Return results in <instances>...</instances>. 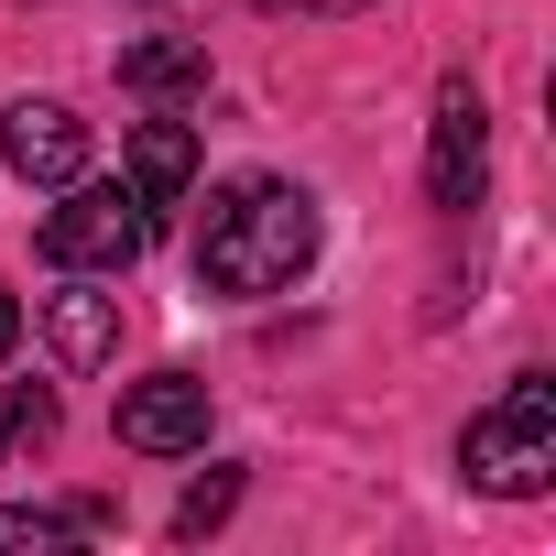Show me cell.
I'll return each instance as SVG.
<instances>
[{
  "label": "cell",
  "mask_w": 556,
  "mask_h": 556,
  "mask_svg": "<svg viewBox=\"0 0 556 556\" xmlns=\"http://www.w3.org/2000/svg\"><path fill=\"white\" fill-rule=\"evenodd\" d=\"M317 262V197L285 175H240L197 218V285L207 295H285Z\"/></svg>",
  "instance_id": "obj_1"
},
{
  "label": "cell",
  "mask_w": 556,
  "mask_h": 556,
  "mask_svg": "<svg viewBox=\"0 0 556 556\" xmlns=\"http://www.w3.org/2000/svg\"><path fill=\"white\" fill-rule=\"evenodd\" d=\"M458 469H469L480 491H502V502H534V491L556 480V382H545V371H523L491 415H469Z\"/></svg>",
  "instance_id": "obj_2"
},
{
  "label": "cell",
  "mask_w": 556,
  "mask_h": 556,
  "mask_svg": "<svg viewBox=\"0 0 556 556\" xmlns=\"http://www.w3.org/2000/svg\"><path fill=\"white\" fill-rule=\"evenodd\" d=\"M142 251H153V207L131 186L66 175V207H45V262L55 273H131Z\"/></svg>",
  "instance_id": "obj_3"
},
{
  "label": "cell",
  "mask_w": 556,
  "mask_h": 556,
  "mask_svg": "<svg viewBox=\"0 0 556 556\" xmlns=\"http://www.w3.org/2000/svg\"><path fill=\"white\" fill-rule=\"evenodd\" d=\"M480 186H491V110H480L469 77H447L437 88V131H426V197L437 207H480Z\"/></svg>",
  "instance_id": "obj_4"
},
{
  "label": "cell",
  "mask_w": 556,
  "mask_h": 556,
  "mask_svg": "<svg viewBox=\"0 0 556 556\" xmlns=\"http://www.w3.org/2000/svg\"><path fill=\"white\" fill-rule=\"evenodd\" d=\"M0 164L23 186H66V175H88V121L66 99H12L0 110Z\"/></svg>",
  "instance_id": "obj_5"
},
{
  "label": "cell",
  "mask_w": 556,
  "mask_h": 556,
  "mask_svg": "<svg viewBox=\"0 0 556 556\" xmlns=\"http://www.w3.org/2000/svg\"><path fill=\"white\" fill-rule=\"evenodd\" d=\"M121 447H142V458H186V447H207V382H197V371H153V382H131V393H121Z\"/></svg>",
  "instance_id": "obj_6"
},
{
  "label": "cell",
  "mask_w": 556,
  "mask_h": 556,
  "mask_svg": "<svg viewBox=\"0 0 556 556\" xmlns=\"http://www.w3.org/2000/svg\"><path fill=\"white\" fill-rule=\"evenodd\" d=\"M45 339H55L66 371H110V361H121V295H88V285L55 295V306H45Z\"/></svg>",
  "instance_id": "obj_7"
},
{
  "label": "cell",
  "mask_w": 556,
  "mask_h": 556,
  "mask_svg": "<svg viewBox=\"0 0 556 556\" xmlns=\"http://www.w3.org/2000/svg\"><path fill=\"white\" fill-rule=\"evenodd\" d=\"M121 186H131L142 207H175V197L197 186V131H186V121H142V131H131V175H121Z\"/></svg>",
  "instance_id": "obj_8"
},
{
  "label": "cell",
  "mask_w": 556,
  "mask_h": 556,
  "mask_svg": "<svg viewBox=\"0 0 556 556\" xmlns=\"http://www.w3.org/2000/svg\"><path fill=\"white\" fill-rule=\"evenodd\" d=\"M121 88L131 99H207V45L142 34V45H121Z\"/></svg>",
  "instance_id": "obj_9"
},
{
  "label": "cell",
  "mask_w": 556,
  "mask_h": 556,
  "mask_svg": "<svg viewBox=\"0 0 556 556\" xmlns=\"http://www.w3.org/2000/svg\"><path fill=\"white\" fill-rule=\"evenodd\" d=\"M229 502H240V480H229V469H218V480H197V491L175 502V534H207V523H218Z\"/></svg>",
  "instance_id": "obj_10"
},
{
  "label": "cell",
  "mask_w": 556,
  "mask_h": 556,
  "mask_svg": "<svg viewBox=\"0 0 556 556\" xmlns=\"http://www.w3.org/2000/svg\"><path fill=\"white\" fill-rule=\"evenodd\" d=\"M12 437H34V447H45V437H55V393H34V382H23V393H12Z\"/></svg>",
  "instance_id": "obj_11"
},
{
  "label": "cell",
  "mask_w": 556,
  "mask_h": 556,
  "mask_svg": "<svg viewBox=\"0 0 556 556\" xmlns=\"http://www.w3.org/2000/svg\"><path fill=\"white\" fill-rule=\"evenodd\" d=\"M55 534H66L55 513H0V545H55Z\"/></svg>",
  "instance_id": "obj_12"
},
{
  "label": "cell",
  "mask_w": 556,
  "mask_h": 556,
  "mask_svg": "<svg viewBox=\"0 0 556 556\" xmlns=\"http://www.w3.org/2000/svg\"><path fill=\"white\" fill-rule=\"evenodd\" d=\"M12 339H23V306H12V285H0V361H12Z\"/></svg>",
  "instance_id": "obj_13"
},
{
  "label": "cell",
  "mask_w": 556,
  "mask_h": 556,
  "mask_svg": "<svg viewBox=\"0 0 556 556\" xmlns=\"http://www.w3.org/2000/svg\"><path fill=\"white\" fill-rule=\"evenodd\" d=\"M306 12H371V0H306Z\"/></svg>",
  "instance_id": "obj_14"
}]
</instances>
